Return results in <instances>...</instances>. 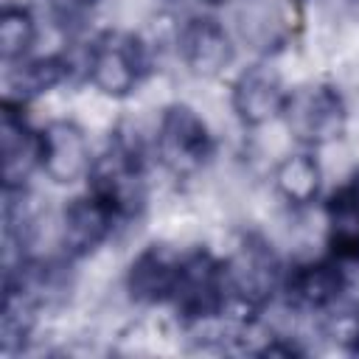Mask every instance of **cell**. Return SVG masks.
Returning a JSON list of instances; mask_svg holds the SVG:
<instances>
[{
	"label": "cell",
	"instance_id": "cell-7",
	"mask_svg": "<svg viewBox=\"0 0 359 359\" xmlns=\"http://www.w3.org/2000/svg\"><path fill=\"white\" fill-rule=\"evenodd\" d=\"M286 93L280 70L269 62H255L236 76L230 87V112L250 129L269 126L280 118Z\"/></svg>",
	"mask_w": 359,
	"mask_h": 359
},
{
	"label": "cell",
	"instance_id": "cell-19",
	"mask_svg": "<svg viewBox=\"0 0 359 359\" xmlns=\"http://www.w3.org/2000/svg\"><path fill=\"white\" fill-rule=\"evenodd\" d=\"M202 3H208V6H227V3H233V0H202Z\"/></svg>",
	"mask_w": 359,
	"mask_h": 359
},
{
	"label": "cell",
	"instance_id": "cell-8",
	"mask_svg": "<svg viewBox=\"0 0 359 359\" xmlns=\"http://www.w3.org/2000/svg\"><path fill=\"white\" fill-rule=\"evenodd\" d=\"M174 50L191 76L208 81L219 79L236 56L227 28L216 17H199V14L180 22Z\"/></svg>",
	"mask_w": 359,
	"mask_h": 359
},
{
	"label": "cell",
	"instance_id": "cell-5",
	"mask_svg": "<svg viewBox=\"0 0 359 359\" xmlns=\"http://www.w3.org/2000/svg\"><path fill=\"white\" fill-rule=\"evenodd\" d=\"M224 266V289L230 297L247 300L264 309L275 292L283 286L280 258L266 236L250 233L236 241L230 255L222 261Z\"/></svg>",
	"mask_w": 359,
	"mask_h": 359
},
{
	"label": "cell",
	"instance_id": "cell-6",
	"mask_svg": "<svg viewBox=\"0 0 359 359\" xmlns=\"http://www.w3.org/2000/svg\"><path fill=\"white\" fill-rule=\"evenodd\" d=\"M90 135L76 118H56L39 129V168L56 185H76L93 171Z\"/></svg>",
	"mask_w": 359,
	"mask_h": 359
},
{
	"label": "cell",
	"instance_id": "cell-11",
	"mask_svg": "<svg viewBox=\"0 0 359 359\" xmlns=\"http://www.w3.org/2000/svg\"><path fill=\"white\" fill-rule=\"evenodd\" d=\"M345 286H348V278H345L342 261H337V258L300 261L283 278L286 300L294 303L306 314H325L331 306L339 303Z\"/></svg>",
	"mask_w": 359,
	"mask_h": 359
},
{
	"label": "cell",
	"instance_id": "cell-16",
	"mask_svg": "<svg viewBox=\"0 0 359 359\" xmlns=\"http://www.w3.org/2000/svg\"><path fill=\"white\" fill-rule=\"evenodd\" d=\"M39 28L34 14L25 6L6 3L0 14V59L3 65H17L28 59L31 48L36 45Z\"/></svg>",
	"mask_w": 359,
	"mask_h": 359
},
{
	"label": "cell",
	"instance_id": "cell-13",
	"mask_svg": "<svg viewBox=\"0 0 359 359\" xmlns=\"http://www.w3.org/2000/svg\"><path fill=\"white\" fill-rule=\"evenodd\" d=\"M323 163L309 151H286L272 165V191L286 208H311L323 191Z\"/></svg>",
	"mask_w": 359,
	"mask_h": 359
},
{
	"label": "cell",
	"instance_id": "cell-14",
	"mask_svg": "<svg viewBox=\"0 0 359 359\" xmlns=\"http://www.w3.org/2000/svg\"><path fill=\"white\" fill-rule=\"evenodd\" d=\"M70 79V67L62 53L50 56H36V59H22L17 65H6V101L8 104H28L34 98H42L53 93L59 84Z\"/></svg>",
	"mask_w": 359,
	"mask_h": 359
},
{
	"label": "cell",
	"instance_id": "cell-18",
	"mask_svg": "<svg viewBox=\"0 0 359 359\" xmlns=\"http://www.w3.org/2000/svg\"><path fill=\"white\" fill-rule=\"evenodd\" d=\"M348 188L353 191V196H356V202H359V168H356V171H353V177L348 180Z\"/></svg>",
	"mask_w": 359,
	"mask_h": 359
},
{
	"label": "cell",
	"instance_id": "cell-12",
	"mask_svg": "<svg viewBox=\"0 0 359 359\" xmlns=\"http://www.w3.org/2000/svg\"><path fill=\"white\" fill-rule=\"evenodd\" d=\"M0 157L6 188H25V180L39 168V132L25 121L22 107L3 104L0 115Z\"/></svg>",
	"mask_w": 359,
	"mask_h": 359
},
{
	"label": "cell",
	"instance_id": "cell-17",
	"mask_svg": "<svg viewBox=\"0 0 359 359\" xmlns=\"http://www.w3.org/2000/svg\"><path fill=\"white\" fill-rule=\"evenodd\" d=\"M45 6L59 22H76L84 20L98 6V0H45Z\"/></svg>",
	"mask_w": 359,
	"mask_h": 359
},
{
	"label": "cell",
	"instance_id": "cell-3",
	"mask_svg": "<svg viewBox=\"0 0 359 359\" xmlns=\"http://www.w3.org/2000/svg\"><path fill=\"white\" fill-rule=\"evenodd\" d=\"M280 121L292 140L309 146H331L348 129V104L337 84L303 81L286 93Z\"/></svg>",
	"mask_w": 359,
	"mask_h": 359
},
{
	"label": "cell",
	"instance_id": "cell-10",
	"mask_svg": "<svg viewBox=\"0 0 359 359\" xmlns=\"http://www.w3.org/2000/svg\"><path fill=\"white\" fill-rule=\"evenodd\" d=\"M182 255L185 252H180V247L160 241V238L146 244L126 266V275H123L126 294L143 306L168 303L174 294L177 278H180Z\"/></svg>",
	"mask_w": 359,
	"mask_h": 359
},
{
	"label": "cell",
	"instance_id": "cell-2",
	"mask_svg": "<svg viewBox=\"0 0 359 359\" xmlns=\"http://www.w3.org/2000/svg\"><path fill=\"white\" fill-rule=\"evenodd\" d=\"M149 48L132 31H104L87 48V81L93 90L121 101L137 93L149 73Z\"/></svg>",
	"mask_w": 359,
	"mask_h": 359
},
{
	"label": "cell",
	"instance_id": "cell-9",
	"mask_svg": "<svg viewBox=\"0 0 359 359\" xmlns=\"http://www.w3.org/2000/svg\"><path fill=\"white\" fill-rule=\"evenodd\" d=\"M118 216L95 194L76 196L59 210V252L73 261L87 258L112 238Z\"/></svg>",
	"mask_w": 359,
	"mask_h": 359
},
{
	"label": "cell",
	"instance_id": "cell-1",
	"mask_svg": "<svg viewBox=\"0 0 359 359\" xmlns=\"http://www.w3.org/2000/svg\"><path fill=\"white\" fill-rule=\"evenodd\" d=\"M151 149L157 154V163L174 180H191L213 157L216 140L210 121L194 104L168 101L157 115Z\"/></svg>",
	"mask_w": 359,
	"mask_h": 359
},
{
	"label": "cell",
	"instance_id": "cell-4",
	"mask_svg": "<svg viewBox=\"0 0 359 359\" xmlns=\"http://www.w3.org/2000/svg\"><path fill=\"white\" fill-rule=\"evenodd\" d=\"M90 194H95L118 216V222L137 219V213L146 208V199H149L143 151L115 137V143L93 163Z\"/></svg>",
	"mask_w": 359,
	"mask_h": 359
},
{
	"label": "cell",
	"instance_id": "cell-15",
	"mask_svg": "<svg viewBox=\"0 0 359 359\" xmlns=\"http://www.w3.org/2000/svg\"><path fill=\"white\" fill-rule=\"evenodd\" d=\"M323 230L331 258L342 264L359 261V202L348 182L328 199L323 210Z\"/></svg>",
	"mask_w": 359,
	"mask_h": 359
}]
</instances>
